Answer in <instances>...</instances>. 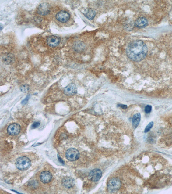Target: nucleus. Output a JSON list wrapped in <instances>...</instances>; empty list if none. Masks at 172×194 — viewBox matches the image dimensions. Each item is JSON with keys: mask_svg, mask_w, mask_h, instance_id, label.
<instances>
[{"mask_svg": "<svg viewBox=\"0 0 172 194\" xmlns=\"http://www.w3.org/2000/svg\"><path fill=\"white\" fill-rule=\"evenodd\" d=\"M126 53L131 60L139 62L145 58L148 53V48L142 41H134L128 45Z\"/></svg>", "mask_w": 172, "mask_h": 194, "instance_id": "1", "label": "nucleus"}, {"mask_svg": "<svg viewBox=\"0 0 172 194\" xmlns=\"http://www.w3.org/2000/svg\"><path fill=\"white\" fill-rule=\"evenodd\" d=\"M122 182L117 177L112 178L108 183L107 189L110 193H116L121 187Z\"/></svg>", "mask_w": 172, "mask_h": 194, "instance_id": "2", "label": "nucleus"}, {"mask_svg": "<svg viewBox=\"0 0 172 194\" xmlns=\"http://www.w3.org/2000/svg\"><path fill=\"white\" fill-rule=\"evenodd\" d=\"M16 165L19 170L22 171H26L31 167V162L26 157H21L17 160Z\"/></svg>", "mask_w": 172, "mask_h": 194, "instance_id": "3", "label": "nucleus"}, {"mask_svg": "<svg viewBox=\"0 0 172 194\" xmlns=\"http://www.w3.org/2000/svg\"><path fill=\"white\" fill-rule=\"evenodd\" d=\"M79 156H80V154L79 151L73 148L69 149L66 152L67 159L70 161H75L79 159Z\"/></svg>", "mask_w": 172, "mask_h": 194, "instance_id": "4", "label": "nucleus"}, {"mask_svg": "<svg viewBox=\"0 0 172 194\" xmlns=\"http://www.w3.org/2000/svg\"><path fill=\"white\" fill-rule=\"evenodd\" d=\"M51 10V7L49 4L47 3H43L38 7L37 12L40 15L45 16L50 13Z\"/></svg>", "mask_w": 172, "mask_h": 194, "instance_id": "5", "label": "nucleus"}, {"mask_svg": "<svg viewBox=\"0 0 172 194\" xmlns=\"http://www.w3.org/2000/svg\"><path fill=\"white\" fill-rule=\"evenodd\" d=\"M61 41L60 38L56 35H51L47 38V45L52 48H55L59 45Z\"/></svg>", "mask_w": 172, "mask_h": 194, "instance_id": "6", "label": "nucleus"}, {"mask_svg": "<svg viewBox=\"0 0 172 194\" xmlns=\"http://www.w3.org/2000/svg\"><path fill=\"white\" fill-rule=\"evenodd\" d=\"M70 15L69 13L65 10L59 11L56 15V19L61 23H66L69 20Z\"/></svg>", "mask_w": 172, "mask_h": 194, "instance_id": "7", "label": "nucleus"}, {"mask_svg": "<svg viewBox=\"0 0 172 194\" xmlns=\"http://www.w3.org/2000/svg\"><path fill=\"white\" fill-rule=\"evenodd\" d=\"M102 175V172L101 170L98 169H96L92 170L90 173L89 177L93 182H97L100 179Z\"/></svg>", "mask_w": 172, "mask_h": 194, "instance_id": "8", "label": "nucleus"}, {"mask_svg": "<svg viewBox=\"0 0 172 194\" xmlns=\"http://www.w3.org/2000/svg\"><path fill=\"white\" fill-rule=\"evenodd\" d=\"M20 126L17 124L10 125L7 129L8 134L11 135H17L20 132Z\"/></svg>", "mask_w": 172, "mask_h": 194, "instance_id": "9", "label": "nucleus"}, {"mask_svg": "<svg viewBox=\"0 0 172 194\" xmlns=\"http://www.w3.org/2000/svg\"><path fill=\"white\" fill-rule=\"evenodd\" d=\"M77 92L76 86L74 83H71L65 88L64 93L66 95H73Z\"/></svg>", "mask_w": 172, "mask_h": 194, "instance_id": "10", "label": "nucleus"}, {"mask_svg": "<svg viewBox=\"0 0 172 194\" xmlns=\"http://www.w3.org/2000/svg\"><path fill=\"white\" fill-rule=\"evenodd\" d=\"M62 184L67 188H71L75 185V181L72 177H67L62 179Z\"/></svg>", "mask_w": 172, "mask_h": 194, "instance_id": "11", "label": "nucleus"}, {"mask_svg": "<svg viewBox=\"0 0 172 194\" xmlns=\"http://www.w3.org/2000/svg\"><path fill=\"white\" fill-rule=\"evenodd\" d=\"M52 178V174L47 171L42 172L40 176V181L44 183H49L51 180Z\"/></svg>", "mask_w": 172, "mask_h": 194, "instance_id": "12", "label": "nucleus"}, {"mask_svg": "<svg viewBox=\"0 0 172 194\" xmlns=\"http://www.w3.org/2000/svg\"><path fill=\"white\" fill-rule=\"evenodd\" d=\"M148 24V20L145 17H140L135 21V26L138 28L146 27Z\"/></svg>", "mask_w": 172, "mask_h": 194, "instance_id": "13", "label": "nucleus"}, {"mask_svg": "<svg viewBox=\"0 0 172 194\" xmlns=\"http://www.w3.org/2000/svg\"><path fill=\"white\" fill-rule=\"evenodd\" d=\"M2 60L5 64H11L14 62V57L12 54H7L3 55Z\"/></svg>", "mask_w": 172, "mask_h": 194, "instance_id": "14", "label": "nucleus"}, {"mask_svg": "<svg viewBox=\"0 0 172 194\" xmlns=\"http://www.w3.org/2000/svg\"><path fill=\"white\" fill-rule=\"evenodd\" d=\"M84 16L90 20L93 19L96 16V12L91 8H86L83 11Z\"/></svg>", "mask_w": 172, "mask_h": 194, "instance_id": "15", "label": "nucleus"}, {"mask_svg": "<svg viewBox=\"0 0 172 194\" xmlns=\"http://www.w3.org/2000/svg\"><path fill=\"white\" fill-rule=\"evenodd\" d=\"M141 120V115L139 113H136L134 115L132 119V125L134 129L137 128L139 125Z\"/></svg>", "mask_w": 172, "mask_h": 194, "instance_id": "16", "label": "nucleus"}, {"mask_svg": "<svg viewBox=\"0 0 172 194\" xmlns=\"http://www.w3.org/2000/svg\"><path fill=\"white\" fill-rule=\"evenodd\" d=\"M153 125H154V122H150L149 124L146 126V127L144 132H145V133H146V132H149V131H150V129H152V127H153Z\"/></svg>", "mask_w": 172, "mask_h": 194, "instance_id": "17", "label": "nucleus"}, {"mask_svg": "<svg viewBox=\"0 0 172 194\" xmlns=\"http://www.w3.org/2000/svg\"><path fill=\"white\" fill-rule=\"evenodd\" d=\"M29 89H30V87L28 85H23L20 88L21 90L23 92L26 93L28 92L29 91Z\"/></svg>", "mask_w": 172, "mask_h": 194, "instance_id": "18", "label": "nucleus"}, {"mask_svg": "<svg viewBox=\"0 0 172 194\" xmlns=\"http://www.w3.org/2000/svg\"><path fill=\"white\" fill-rule=\"evenodd\" d=\"M152 107L151 105H148L146 106L145 111L146 113H149L152 111Z\"/></svg>", "mask_w": 172, "mask_h": 194, "instance_id": "19", "label": "nucleus"}, {"mask_svg": "<svg viewBox=\"0 0 172 194\" xmlns=\"http://www.w3.org/2000/svg\"><path fill=\"white\" fill-rule=\"evenodd\" d=\"M40 125V123L39 122H35L32 124V129H35V128L39 127Z\"/></svg>", "mask_w": 172, "mask_h": 194, "instance_id": "20", "label": "nucleus"}, {"mask_svg": "<svg viewBox=\"0 0 172 194\" xmlns=\"http://www.w3.org/2000/svg\"><path fill=\"white\" fill-rule=\"evenodd\" d=\"M118 107H121V108H123V109H127L128 108V106L126 105H121V104H120V105H118Z\"/></svg>", "mask_w": 172, "mask_h": 194, "instance_id": "21", "label": "nucleus"}, {"mask_svg": "<svg viewBox=\"0 0 172 194\" xmlns=\"http://www.w3.org/2000/svg\"><path fill=\"white\" fill-rule=\"evenodd\" d=\"M29 99V97H27V98H26V99H25V100H24L22 102L23 105H26V103H27V102H28Z\"/></svg>", "mask_w": 172, "mask_h": 194, "instance_id": "22", "label": "nucleus"}]
</instances>
